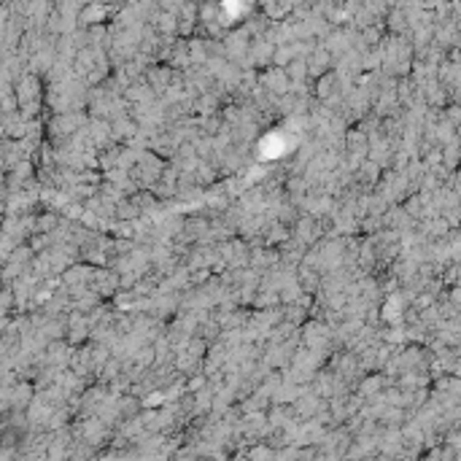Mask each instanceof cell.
Wrapping results in <instances>:
<instances>
[{"mask_svg": "<svg viewBox=\"0 0 461 461\" xmlns=\"http://www.w3.org/2000/svg\"><path fill=\"white\" fill-rule=\"evenodd\" d=\"M165 168H168V162H162L157 151H143L140 160H138L135 168H132V175H135V181H138L143 189H151V186L162 178Z\"/></svg>", "mask_w": 461, "mask_h": 461, "instance_id": "6da1fadb", "label": "cell"}, {"mask_svg": "<svg viewBox=\"0 0 461 461\" xmlns=\"http://www.w3.org/2000/svg\"><path fill=\"white\" fill-rule=\"evenodd\" d=\"M221 259L227 262V267L232 270H246L251 267V249L246 246V240H224L219 243Z\"/></svg>", "mask_w": 461, "mask_h": 461, "instance_id": "7a4b0ae2", "label": "cell"}, {"mask_svg": "<svg viewBox=\"0 0 461 461\" xmlns=\"http://www.w3.org/2000/svg\"><path fill=\"white\" fill-rule=\"evenodd\" d=\"M89 289L100 294V297H111L122 289V275L116 267H97L92 273V281H89Z\"/></svg>", "mask_w": 461, "mask_h": 461, "instance_id": "3957f363", "label": "cell"}, {"mask_svg": "<svg viewBox=\"0 0 461 461\" xmlns=\"http://www.w3.org/2000/svg\"><path fill=\"white\" fill-rule=\"evenodd\" d=\"M60 224H62V219H60V213H54V210H49V213H43V216H36V232H54Z\"/></svg>", "mask_w": 461, "mask_h": 461, "instance_id": "277c9868", "label": "cell"}, {"mask_svg": "<svg viewBox=\"0 0 461 461\" xmlns=\"http://www.w3.org/2000/svg\"><path fill=\"white\" fill-rule=\"evenodd\" d=\"M168 84H170V79L165 71H151V73H149V86L154 89V95H165V92H168Z\"/></svg>", "mask_w": 461, "mask_h": 461, "instance_id": "5b68a950", "label": "cell"}, {"mask_svg": "<svg viewBox=\"0 0 461 461\" xmlns=\"http://www.w3.org/2000/svg\"><path fill=\"white\" fill-rule=\"evenodd\" d=\"M249 456H253V459H264V456H278V453L270 451V448H253V451H249Z\"/></svg>", "mask_w": 461, "mask_h": 461, "instance_id": "8992f818", "label": "cell"}]
</instances>
